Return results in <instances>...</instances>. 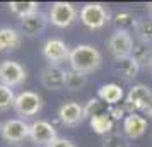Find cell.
Here are the masks:
<instances>
[{
	"label": "cell",
	"instance_id": "cell-1",
	"mask_svg": "<svg viewBox=\"0 0 152 147\" xmlns=\"http://www.w3.org/2000/svg\"><path fill=\"white\" fill-rule=\"evenodd\" d=\"M69 63L72 70L87 75V74H91V72H94L101 67L103 55H101L99 50L91 46V45H79L74 50H70Z\"/></svg>",
	"mask_w": 152,
	"mask_h": 147
},
{
	"label": "cell",
	"instance_id": "cell-2",
	"mask_svg": "<svg viewBox=\"0 0 152 147\" xmlns=\"http://www.w3.org/2000/svg\"><path fill=\"white\" fill-rule=\"evenodd\" d=\"M125 111L128 113H144L145 116L152 118V91L144 84H137L133 86L128 96L125 99Z\"/></svg>",
	"mask_w": 152,
	"mask_h": 147
},
{
	"label": "cell",
	"instance_id": "cell-3",
	"mask_svg": "<svg viewBox=\"0 0 152 147\" xmlns=\"http://www.w3.org/2000/svg\"><path fill=\"white\" fill-rule=\"evenodd\" d=\"M79 19L86 28L96 31V29H103L111 21V14L108 7L103 4H86L79 12Z\"/></svg>",
	"mask_w": 152,
	"mask_h": 147
},
{
	"label": "cell",
	"instance_id": "cell-4",
	"mask_svg": "<svg viewBox=\"0 0 152 147\" xmlns=\"http://www.w3.org/2000/svg\"><path fill=\"white\" fill-rule=\"evenodd\" d=\"M133 38L128 33V29H116L108 39V50L113 55L115 60H121L126 56H132V50H133Z\"/></svg>",
	"mask_w": 152,
	"mask_h": 147
},
{
	"label": "cell",
	"instance_id": "cell-5",
	"mask_svg": "<svg viewBox=\"0 0 152 147\" xmlns=\"http://www.w3.org/2000/svg\"><path fill=\"white\" fill-rule=\"evenodd\" d=\"M41 108H43V98L39 94H36V92L24 91V92H21V94L15 96L14 110L19 116H22V118L38 115V113L41 111Z\"/></svg>",
	"mask_w": 152,
	"mask_h": 147
},
{
	"label": "cell",
	"instance_id": "cell-6",
	"mask_svg": "<svg viewBox=\"0 0 152 147\" xmlns=\"http://www.w3.org/2000/svg\"><path fill=\"white\" fill-rule=\"evenodd\" d=\"M77 15L79 12L70 2H55L51 4V9L48 12L50 22L56 28H69L77 19Z\"/></svg>",
	"mask_w": 152,
	"mask_h": 147
},
{
	"label": "cell",
	"instance_id": "cell-7",
	"mask_svg": "<svg viewBox=\"0 0 152 147\" xmlns=\"http://www.w3.org/2000/svg\"><path fill=\"white\" fill-rule=\"evenodd\" d=\"M24 80H26V70L21 63L12 60H4L0 63V84L12 89V87L22 86Z\"/></svg>",
	"mask_w": 152,
	"mask_h": 147
},
{
	"label": "cell",
	"instance_id": "cell-8",
	"mask_svg": "<svg viewBox=\"0 0 152 147\" xmlns=\"http://www.w3.org/2000/svg\"><path fill=\"white\" fill-rule=\"evenodd\" d=\"M0 135L9 144H21L22 140L29 139V125L24 120H19V118L7 120V121L2 123Z\"/></svg>",
	"mask_w": 152,
	"mask_h": 147
},
{
	"label": "cell",
	"instance_id": "cell-9",
	"mask_svg": "<svg viewBox=\"0 0 152 147\" xmlns=\"http://www.w3.org/2000/svg\"><path fill=\"white\" fill-rule=\"evenodd\" d=\"M41 53H43V56H45V60H46L50 65H56V67H60V63L69 62L70 50L62 39L51 38V39H48V41L43 45Z\"/></svg>",
	"mask_w": 152,
	"mask_h": 147
},
{
	"label": "cell",
	"instance_id": "cell-10",
	"mask_svg": "<svg viewBox=\"0 0 152 147\" xmlns=\"http://www.w3.org/2000/svg\"><path fill=\"white\" fill-rule=\"evenodd\" d=\"M29 139L38 146L48 147L53 140L58 139V135H56V128L51 123L45 120H36L29 125Z\"/></svg>",
	"mask_w": 152,
	"mask_h": 147
},
{
	"label": "cell",
	"instance_id": "cell-11",
	"mask_svg": "<svg viewBox=\"0 0 152 147\" xmlns=\"http://www.w3.org/2000/svg\"><path fill=\"white\" fill-rule=\"evenodd\" d=\"M65 79H67V70L62 67H56V65H48L39 74V80H41L43 87H46L50 91L65 89Z\"/></svg>",
	"mask_w": 152,
	"mask_h": 147
},
{
	"label": "cell",
	"instance_id": "cell-12",
	"mask_svg": "<svg viewBox=\"0 0 152 147\" xmlns=\"http://www.w3.org/2000/svg\"><path fill=\"white\" fill-rule=\"evenodd\" d=\"M58 118L65 127H75L79 123L84 121V106L80 103H75V101H70V103H65V105L60 106L58 110Z\"/></svg>",
	"mask_w": 152,
	"mask_h": 147
},
{
	"label": "cell",
	"instance_id": "cell-13",
	"mask_svg": "<svg viewBox=\"0 0 152 147\" xmlns=\"http://www.w3.org/2000/svg\"><path fill=\"white\" fill-rule=\"evenodd\" d=\"M48 22H50L48 14L38 10V12H34V14L26 15L24 19H21V29H22L24 34L36 36V34H39V33H43V31L46 29Z\"/></svg>",
	"mask_w": 152,
	"mask_h": 147
},
{
	"label": "cell",
	"instance_id": "cell-14",
	"mask_svg": "<svg viewBox=\"0 0 152 147\" xmlns=\"http://www.w3.org/2000/svg\"><path fill=\"white\" fill-rule=\"evenodd\" d=\"M147 132V120L138 115V113H130L123 118V133L128 139H140Z\"/></svg>",
	"mask_w": 152,
	"mask_h": 147
},
{
	"label": "cell",
	"instance_id": "cell-15",
	"mask_svg": "<svg viewBox=\"0 0 152 147\" xmlns=\"http://www.w3.org/2000/svg\"><path fill=\"white\" fill-rule=\"evenodd\" d=\"M115 72H116L118 77H121L123 80H128L130 82V80H133L138 75L140 67L133 60V56H126V58H121V60H116L115 62Z\"/></svg>",
	"mask_w": 152,
	"mask_h": 147
},
{
	"label": "cell",
	"instance_id": "cell-16",
	"mask_svg": "<svg viewBox=\"0 0 152 147\" xmlns=\"http://www.w3.org/2000/svg\"><path fill=\"white\" fill-rule=\"evenodd\" d=\"M132 56L133 60L138 63V67H151L152 69V46L149 43L138 41L133 45V50H132Z\"/></svg>",
	"mask_w": 152,
	"mask_h": 147
},
{
	"label": "cell",
	"instance_id": "cell-17",
	"mask_svg": "<svg viewBox=\"0 0 152 147\" xmlns=\"http://www.w3.org/2000/svg\"><path fill=\"white\" fill-rule=\"evenodd\" d=\"M97 98L101 99L103 103L110 106L118 105L121 98H123V89L118 84H104L99 91H97Z\"/></svg>",
	"mask_w": 152,
	"mask_h": 147
},
{
	"label": "cell",
	"instance_id": "cell-18",
	"mask_svg": "<svg viewBox=\"0 0 152 147\" xmlns=\"http://www.w3.org/2000/svg\"><path fill=\"white\" fill-rule=\"evenodd\" d=\"M21 45V34L12 28L0 29V51H12L19 48Z\"/></svg>",
	"mask_w": 152,
	"mask_h": 147
},
{
	"label": "cell",
	"instance_id": "cell-19",
	"mask_svg": "<svg viewBox=\"0 0 152 147\" xmlns=\"http://www.w3.org/2000/svg\"><path fill=\"white\" fill-rule=\"evenodd\" d=\"M113 125H115V121L111 120V116L106 111L91 118V128L101 135H108L110 132H113Z\"/></svg>",
	"mask_w": 152,
	"mask_h": 147
},
{
	"label": "cell",
	"instance_id": "cell-20",
	"mask_svg": "<svg viewBox=\"0 0 152 147\" xmlns=\"http://www.w3.org/2000/svg\"><path fill=\"white\" fill-rule=\"evenodd\" d=\"M39 5L36 2H10L9 4V10L14 15H17L19 19H24L26 15H31L39 10Z\"/></svg>",
	"mask_w": 152,
	"mask_h": 147
},
{
	"label": "cell",
	"instance_id": "cell-21",
	"mask_svg": "<svg viewBox=\"0 0 152 147\" xmlns=\"http://www.w3.org/2000/svg\"><path fill=\"white\" fill-rule=\"evenodd\" d=\"M87 84V77L80 74V72H75V70H67V79H65V89L69 91H80L84 86Z\"/></svg>",
	"mask_w": 152,
	"mask_h": 147
},
{
	"label": "cell",
	"instance_id": "cell-22",
	"mask_svg": "<svg viewBox=\"0 0 152 147\" xmlns=\"http://www.w3.org/2000/svg\"><path fill=\"white\" fill-rule=\"evenodd\" d=\"M133 29H135L140 41L149 43V45L152 43V19H149V21H137Z\"/></svg>",
	"mask_w": 152,
	"mask_h": 147
},
{
	"label": "cell",
	"instance_id": "cell-23",
	"mask_svg": "<svg viewBox=\"0 0 152 147\" xmlns=\"http://www.w3.org/2000/svg\"><path fill=\"white\" fill-rule=\"evenodd\" d=\"M14 101H15L14 91L10 87H7V86L0 84V111H5L10 106L14 108Z\"/></svg>",
	"mask_w": 152,
	"mask_h": 147
},
{
	"label": "cell",
	"instance_id": "cell-24",
	"mask_svg": "<svg viewBox=\"0 0 152 147\" xmlns=\"http://www.w3.org/2000/svg\"><path fill=\"white\" fill-rule=\"evenodd\" d=\"M103 147H128V146H126V139H125L123 133L110 132L108 135H104Z\"/></svg>",
	"mask_w": 152,
	"mask_h": 147
},
{
	"label": "cell",
	"instance_id": "cell-25",
	"mask_svg": "<svg viewBox=\"0 0 152 147\" xmlns=\"http://www.w3.org/2000/svg\"><path fill=\"white\" fill-rule=\"evenodd\" d=\"M106 110H104L103 103H101V99L99 98H92L87 101V105L84 106V116H96V115H101V113H104Z\"/></svg>",
	"mask_w": 152,
	"mask_h": 147
},
{
	"label": "cell",
	"instance_id": "cell-26",
	"mask_svg": "<svg viewBox=\"0 0 152 147\" xmlns=\"http://www.w3.org/2000/svg\"><path fill=\"white\" fill-rule=\"evenodd\" d=\"M115 24H116L118 29H126V28H130V26L135 28L137 21L133 19V15L130 12H120V14L115 15Z\"/></svg>",
	"mask_w": 152,
	"mask_h": 147
},
{
	"label": "cell",
	"instance_id": "cell-27",
	"mask_svg": "<svg viewBox=\"0 0 152 147\" xmlns=\"http://www.w3.org/2000/svg\"><path fill=\"white\" fill-rule=\"evenodd\" d=\"M125 108L123 106H118V105H115V106H110L108 108V115L111 116V120L115 121V120H121V118H125L126 115H125Z\"/></svg>",
	"mask_w": 152,
	"mask_h": 147
},
{
	"label": "cell",
	"instance_id": "cell-28",
	"mask_svg": "<svg viewBox=\"0 0 152 147\" xmlns=\"http://www.w3.org/2000/svg\"><path fill=\"white\" fill-rule=\"evenodd\" d=\"M48 147H77L70 139H65V137H58L56 140H53Z\"/></svg>",
	"mask_w": 152,
	"mask_h": 147
},
{
	"label": "cell",
	"instance_id": "cell-29",
	"mask_svg": "<svg viewBox=\"0 0 152 147\" xmlns=\"http://www.w3.org/2000/svg\"><path fill=\"white\" fill-rule=\"evenodd\" d=\"M147 14H149V17L152 19V2L151 4H147Z\"/></svg>",
	"mask_w": 152,
	"mask_h": 147
},
{
	"label": "cell",
	"instance_id": "cell-30",
	"mask_svg": "<svg viewBox=\"0 0 152 147\" xmlns=\"http://www.w3.org/2000/svg\"><path fill=\"white\" fill-rule=\"evenodd\" d=\"M0 128H2V123H0Z\"/></svg>",
	"mask_w": 152,
	"mask_h": 147
}]
</instances>
